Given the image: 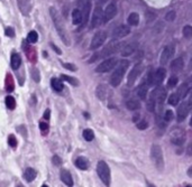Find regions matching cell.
<instances>
[{"label":"cell","mask_w":192,"mask_h":187,"mask_svg":"<svg viewBox=\"0 0 192 187\" xmlns=\"http://www.w3.org/2000/svg\"><path fill=\"white\" fill-rule=\"evenodd\" d=\"M49 15H51V18L53 20L54 23V26H55V29L58 30V35H60V37L62 39V42L66 46H70L71 45V39H70V36H69V34H67V30L65 28V26L63 24L62 19H61V17H60V15H58V10L53 8V7H51L49 8Z\"/></svg>","instance_id":"obj_1"},{"label":"cell","mask_w":192,"mask_h":187,"mask_svg":"<svg viewBox=\"0 0 192 187\" xmlns=\"http://www.w3.org/2000/svg\"><path fill=\"white\" fill-rule=\"evenodd\" d=\"M118 64V63H117ZM129 66V62L127 59H123L120 61V63L117 65V67L115 68L114 73L111 74V77H110V84L111 87H118L120 84V82L123 81V77L125 75L126 71L127 68Z\"/></svg>","instance_id":"obj_2"},{"label":"cell","mask_w":192,"mask_h":187,"mask_svg":"<svg viewBox=\"0 0 192 187\" xmlns=\"http://www.w3.org/2000/svg\"><path fill=\"white\" fill-rule=\"evenodd\" d=\"M120 48H121V43H120V42H118V40H116V39H114L112 42H110V43L107 45L106 47L101 51L100 53L95 54V55H93V56L90 58L89 63L95 62V61L99 59V58H105V57H108V56H111L112 54L117 53Z\"/></svg>","instance_id":"obj_3"},{"label":"cell","mask_w":192,"mask_h":187,"mask_svg":"<svg viewBox=\"0 0 192 187\" xmlns=\"http://www.w3.org/2000/svg\"><path fill=\"white\" fill-rule=\"evenodd\" d=\"M97 173L99 175L101 182L103 183L106 186L110 185V169H109V166L107 165V163L100 160L97 165Z\"/></svg>","instance_id":"obj_4"},{"label":"cell","mask_w":192,"mask_h":187,"mask_svg":"<svg viewBox=\"0 0 192 187\" xmlns=\"http://www.w3.org/2000/svg\"><path fill=\"white\" fill-rule=\"evenodd\" d=\"M151 157H152V160H153L155 167L162 170L164 167V159H163V153H162V149L160 147L159 144H154L152 147V150H151Z\"/></svg>","instance_id":"obj_5"},{"label":"cell","mask_w":192,"mask_h":187,"mask_svg":"<svg viewBox=\"0 0 192 187\" xmlns=\"http://www.w3.org/2000/svg\"><path fill=\"white\" fill-rule=\"evenodd\" d=\"M165 98H166V89L160 85L155 87L149 95V99H152L155 102V104H162Z\"/></svg>","instance_id":"obj_6"},{"label":"cell","mask_w":192,"mask_h":187,"mask_svg":"<svg viewBox=\"0 0 192 187\" xmlns=\"http://www.w3.org/2000/svg\"><path fill=\"white\" fill-rule=\"evenodd\" d=\"M118 63V59L116 57H110L108 59H105L102 63H100L96 68V72L98 73H107L111 71L112 68H115V66Z\"/></svg>","instance_id":"obj_7"},{"label":"cell","mask_w":192,"mask_h":187,"mask_svg":"<svg viewBox=\"0 0 192 187\" xmlns=\"http://www.w3.org/2000/svg\"><path fill=\"white\" fill-rule=\"evenodd\" d=\"M143 70H144V66H143V64H136L133 68H131V71L129 72V75H128V80H127V85L128 87H133L135 84V82L137 81V78L138 76L142 74L143 72Z\"/></svg>","instance_id":"obj_8"},{"label":"cell","mask_w":192,"mask_h":187,"mask_svg":"<svg viewBox=\"0 0 192 187\" xmlns=\"http://www.w3.org/2000/svg\"><path fill=\"white\" fill-rule=\"evenodd\" d=\"M102 23H103V11H102V8H101V6H96L91 17V25H90V27L91 28H97Z\"/></svg>","instance_id":"obj_9"},{"label":"cell","mask_w":192,"mask_h":187,"mask_svg":"<svg viewBox=\"0 0 192 187\" xmlns=\"http://www.w3.org/2000/svg\"><path fill=\"white\" fill-rule=\"evenodd\" d=\"M106 39H107L106 32H98V33H96V35L92 37L91 44H90V49L96 51L99 47H101L102 44L106 42Z\"/></svg>","instance_id":"obj_10"},{"label":"cell","mask_w":192,"mask_h":187,"mask_svg":"<svg viewBox=\"0 0 192 187\" xmlns=\"http://www.w3.org/2000/svg\"><path fill=\"white\" fill-rule=\"evenodd\" d=\"M165 76H166V71H165V68L163 67H160L156 70V72L153 73V75H152V85L154 87H159L161 85L163 81L165 80Z\"/></svg>","instance_id":"obj_11"},{"label":"cell","mask_w":192,"mask_h":187,"mask_svg":"<svg viewBox=\"0 0 192 187\" xmlns=\"http://www.w3.org/2000/svg\"><path fill=\"white\" fill-rule=\"evenodd\" d=\"M174 55V47L172 45H168L163 49L162 52V55H161V65H165L166 63L172 58V56Z\"/></svg>","instance_id":"obj_12"},{"label":"cell","mask_w":192,"mask_h":187,"mask_svg":"<svg viewBox=\"0 0 192 187\" xmlns=\"http://www.w3.org/2000/svg\"><path fill=\"white\" fill-rule=\"evenodd\" d=\"M117 15V7L115 4H110L107 6V8L103 11V23H108Z\"/></svg>","instance_id":"obj_13"},{"label":"cell","mask_w":192,"mask_h":187,"mask_svg":"<svg viewBox=\"0 0 192 187\" xmlns=\"http://www.w3.org/2000/svg\"><path fill=\"white\" fill-rule=\"evenodd\" d=\"M191 109V106L189 104V102H182V104L178 108V121L181 122L187 118L189 111Z\"/></svg>","instance_id":"obj_14"},{"label":"cell","mask_w":192,"mask_h":187,"mask_svg":"<svg viewBox=\"0 0 192 187\" xmlns=\"http://www.w3.org/2000/svg\"><path fill=\"white\" fill-rule=\"evenodd\" d=\"M129 33H130L129 26H127V25H120L117 28H115L112 35H114L115 38H123V37H126Z\"/></svg>","instance_id":"obj_15"},{"label":"cell","mask_w":192,"mask_h":187,"mask_svg":"<svg viewBox=\"0 0 192 187\" xmlns=\"http://www.w3.org/2000/svg\"><path fill=\"white\" fill-rule=\"evenodd\" d=\"M137 47H138V44L135 43V42L127 44L125 47L121 49V56H123V57H127V56H129V55H131V54L134 53L135 51L137 49Z\"/></svg>","instance_id":"obj_16"},{"label":"cell","mask_w":192,"mask_h":187,"mask_svg":"<svg viewBox=\"0 0 192 187\" xmlns=\"http://www.w3.org/2000/svg\"><path fill=\"white\" fill-rule=\"evenodd\" d=\"M90 11H91V2H88L86 5L82 6V23L86 26L88 24V19H89V15H90Z\"/></svg>","instance_id":"obj_17"},{"label":"cell","mask_w":192,"mask_h":187,"mask_svg":"<svg viewBox=\"0 0 192 187\" xmlns=\"http://www.w3.org/2000/svg\"><path fill=\"white\" fill-rule=\"evenodd\" d=\"M148 85L145 84L142 82V84L139 85L137 89H136V94L138 96L140 100H145L146 99V95H147V90H148Z\"/></svg>","instance_id":"obj_18"},{"label":"cell","mask_w":192,"mask_h":187,"mask_svg":"<svg viewBox=\"0 0 192 187\" xmlns=\"http://www.w3.org/2000/svg\"><path fill=\"white\" fill-rule=\"evenodd\" d=\"M184 66V61L182 57H178L175 59H173V62L171 63V70L173 72H180Z\"/></svg>","instance_id":"obj_19"},{"label":"cell","mask_w":192,"mask_h":187,"mask_svg":"<svg viewBox=\"0 0 192 187\" xmlns=\"http://www.w3.org/2000/svg\"><path fill=\"white\" fill-rule=\"evenodd\" d=\"M61 180H62L66 186H73V179L70 172H67L66 169H63L61 172Z\"/></svg>","instance_id":"obj_20"},{"label":"cell","mask_w":192,"mask_h":187,"mask_svg":"<svg viewBox=\"0 0 192 187\" xmlns=\"http://www.w3.org/2000/svg\"><path fill=\"white\" fill-rule=\"evenodd\" d=\"M96 94H97V96H98V99H99V100H106L107 94H108V90H107L106 85H103V84L98 85Z\"/></svg>","instance_id":"obj_21"},{"label":"cell","mask_w":192,"mask_h":187,"mask_svg":"<svg viewBox=\"0 0 192 187\" xmlns=\"http://www.w3.org/2000/svg\"><path fill=\"white\" fill-rule=\"evenodd\" d=\"M36 176H37V173H36V170L33 169V168H27L24 174V178L26 179V182L28 183L33 182L34 179L36 178Z\"/></svg>","instance_id":"obj_22"},{"label":"cell","mask_w":192,"mask_h":187,"mask_svg":"<svg viewBox=\"0 0 192 187\" xmlns=\"http://www.w3.org/2000/svg\"><path fill=\"white\" fill-rule=\"evenodd\" d=\"M189 91H190V87H189V85H188L187 83L182 84V85L178 89V92H176L179 99H184V98L188 95Z\"/></svg>","instance_id":"obj_23"},{"label":"cell","mask_w":192,"mask_h":187,"mask_svg":"<svg viewBox=\"0 0 192 187\" xmlns=\"http://www.w3.org/2000/svg\"><path fill=\"white\" fill-rule=\"evenodd\" d=\"M75 165H77L78 168H80L82 170H86L88 167H89V161H88V159L84 158V157H79V158H77V160H75Z\"/></svg>","instance_id":"obj_24"},{"label":"cell","mask_w":192,"mask_h":187,"mask_svg":"<svg viewBox=\"0 0 192 187\" xmlns=\"http://www.w3.org/2000/svg\"><path fill=\"white\" fill-rule=\"evenodd\" d=\"M72 23L77 26L82 24V15L80 9H74L72 11Z\"/></svg>","instance_id":"obj_25"},{"label":"cell","mask_w":192,"mask_h":187,"mask_svg":"<svg viewBox=\"0 0 192 187\" xmlns=\"http://www.w3.org/2000/svg\"><path fill=\"white\" fill-rule=\"evenodd\" d=\"M21 64V59L18 54H13L11 55V61H10V65L13 67V70H18Z\"/></svg>","instance_id":"obj_26"},{"label":"cell","mask_w":192,"mask_h":187,"mask_svg":"<svg viewBox=\"0 0 192 187\" xmlns=\"http://www.w3.org/2000/svg\"><path fill=\"white\" fill-rule=\"evenodd\" d=\"M126 106H127V109H128V110L136 111V110H138L139 108H140V103H139V101L131 99V100H129V101H127V102H126Z\"/></svg>","instance_id":"obj_27"},{"label":"cell","mask_w":192,"mask_h":187,"mask_svg":"<svg viewBox=\"0 0 192 187\" xmlns=\"http://www.w3.org/2000/svg\"><path fill=\"white\" fill-rule=\"evenodd\" d=\"M127 23L130 26H137L139 23V15L137 12H131L127 18Z\"/></svg>","instance_id":"obj_28"},{"label":"cell","mask_w":192,"mask_h":187,"mask_svg":"<svg viewBox=\"0 0 192 187\" xmlns=\"http://www.w3.org/2000/svg\"><path fill=\"white\" fill-rule=\"evenodd\" d=\"M51 83H52V87H53L54 91L61 92L63 89H64V84H63L62 81H61V80H58V78H53Z\"/></svg>","instance_id":"obj_29"},{"label":"cell","mask_w":192,"mask_h":187,"mask_svg":"<svg viewBox=\"0 0 192 187\" xmlns=\"http://www.w3.org/2000/svg\"><path fill=\"white\" fill-rule=\"evenodd\" d=\"M61 78H62L63 81H66L69 82L70 84H72V85H74V87H79V81H78L75 77H72V76H69V75H65V74H62L61 75Z\"/></svg>","instance_id":"obj_30"},{"label":"cell","mask_w":192,"mask_h":187,"mask_svg":"<svg viewBox=\"0 0 192 187\" xmlns=\"http://www.w3.org/2000/svg\"><path fill=\"white\" fill-rule=\"evenodd\" d=\"M82 134H83L84 140H86V141H92L93 138H95V133H93V131L91 129H84Z\"/></svg>","instance_id":"obj_31"},{"label":"cell","mask_w":192,"mask_h":187,"mask_svg":"<svg viewBox=\"0 0 192 187\" xmlns=\"http://www.w3.org/2000/svg\"><path fill=\"white\" fill-rule=\"evenodd\" d=\"M6 104H7V108L10 109V110H14L15 108H16V101L13 96H7L6 98Z\"/></svg>","instance_id":"obj_32"},{"label":"cell","mask_w":192,"mask_h":187,"mask_svg":"<svg viewBox=\"0 0 192 187\" xmlns=\"http://www.w3.org/2000/svg\"><path fill=\"white\" fill-rule=\"evenodd\" d=\"M37 39H38V34L36 33L35 30L29 32L28 36H27V40H28L29 43H36V42H37Z\"/></svg>","instance_id":"obj_33"},{"label":"cell","mask_w":192,"mask_h":187,"mask_svg":"<svg viewBox=\"0 0 192 187\" xmlns=\"http://www.w3.org/2000/svg\"><path fill=\"white\" fill-rule=\"evenodd\" d=\"M183 36L185 37V38H191L192 37V27L190 25H187V26H184L183 27Z\"/></svg>","instance_id":"obj_34"},{"label":"cell","mask_w":192,"mask_h":187,"mask_svg":"<svg viewBox=\"0 0 192 187\" xmlns=\"http://www.w3.org/2000/svg\"><path fill=\"white\" fill-rule=\"evenodd\" d=\"M179 101H180V99H179L178 94H176V93H173V94H171L170 98H168V104H171V106H176L179 103Z\"/></svg>","instance_id":"obj_35"},{"label":"cell","mask_w":192,"mask_h":187,"mask_svg":"<svg viewBox=\"0 0 192 187\" xmlns=\"http://www.w3.org/2000/svg\"><path fill=\"white\" fill-rule=\"evenodd\" d=\"M178 82H179L178 77L175 76V75H172V76L168 78V87H176Z\"/></svg>","instance_id":"obj_36"},{"label":"cell","mask_w":192,"mask_h":187,"mask_svg":"<svg viewBox=\"0 0 192 187\" xmlns=\"http://www.w3.org/2000/svg\"><path fill=\"white\" fill-rule=\"evenodd\" d=\"M8 144H9L10 147H13V148L17 147V140H16V137H15L14 134H10L9 137H8Z\"/></svg>","instance_id":"obj_37"},{"label":"cell","mask_w":192,"mask_h":187,"mask_svg":"<svg viewBox=\"0 0 192 187\" xmlns=\"http://www.w3.org/2000/svg\"><path fill=\"white\" fill-rule=\"evenodd\" d=\"M172 144H176V146H181V144H184V138H183L182 136L181 137H174V138H172Z\"/></svg>","instance_id":"obj_38"},{"label":"cell","mask_w":192,"mask_h":187,"mask_svg":"<svg viewBox=\"0 0 192 187\" xmlns=\"http://www.w3.org/2000/svg\"><path fill=\"white\" fill-rule=\"evenodd\" d=\"M32 76H33L35 82H39V80H41V75H39V71L37 68H33V70H32Z\"/></svg>","instance_id":"obj_39"},{"label":"cell","mask_w":192,"mask_h":187,"mask_svg":"<svg viewBox=\"0 0 192 187\" xmlns=\"http://www.w3.org/2000/svg\"><path fill=\"white\" fill-rule=\"evenodd\" d=\"M146 108H147V110L151 111V112H153L155 110V108H156V104H155V102H154L152 99H148L147 101V104H146Z\"/></svg>","instance_id":"obj_40"},{"label":"cell","mask_w":192,"mask_h":187,"mask_svg":"<svg viewBox=\"0 0 192 187\" xmlns=\"http://www.w3.org/2000/svg\"><path fill=\"white\" fill-rule=\"evenodd\" d=\"M175 17H176V14H175V11H170L168 15H165V20L166 21H174L175 19Z\"/></svg>","instance_id":"obj_41"},{"label":"cell","mask_w":192,"mask_h":187,"mask_svg":"<svg viewBox=\"0 0 192 187\" xmlns=\"http://www.w3.org/2000/svg\"><path fill=\"white\" fill-rule=\"evenodd\" d=\"M173 119V111L168 110L163 115V120L164 121H171Z\"/></svg>","instance_id":"obj_42"},{"label":"cell","mask_w":192,"mask_h":187,"mask_svg":"<svg viewBox=\"0 0 192 187\" xmlns=\"http://www.w3.org/2000/svg\"><path fill=\"white\" fill-rule=\"evenodd\" d=\"M137 128H138L139 130L147 129V128H148V122H147V121H145V120L140 121V122H138V123H137Z\"/></svg>","instance_id":"obj_43"},{"label":"cell","mask_w":192,"mask_h":187,"mask_svg":"<svg viewBox=\"0 0 192 187\" xmlns=\"http://www.w3.org/2000/svg\"><path fill=\"white\" fill-rule=\"evenodd\" d=\"M52 161L55 166H60V165H62V159L60 158L58 156H54L53 158H52Z\"/></svg>","instance_id":"obj_44"},{"label":"cell","mask_w":192,"mask_h":187,"mask_svg":"<svg viewBox=\"0 0 192 187\" xmlns=\"http://www.w3.org/2000/svg\"><path fill=\"white\" fill-rule=\"evenodd\" d=\"M63 66L65 67V68H67V70H70V71H72V72L77 71V66H74L73 64H69V63H63Z\"/></svg>","instance_id":"obj_45"},{"label":"cell","mask_w":192,"mask_h":187,"mask_svg":"<svg viewBox=\"0 0 192 187\" xmlns=\"http://www.w3.org/2000/svg\"><path fill=\"white\" fill-rule=\"evenodd\" d=\"M6 35L8 36V37H14L15 36V33H14V29L8 27V28H6Z\"/></svg>","instance_id":"obj_46"},{"label":"cell","mask_w":192,"mask_h":187,"mask_svg":"<svg viewBox=\"0 0 192 187\" xmlns=\"http://www.w3.org/2000/svg\"><path fill=\"white\" fill-rule=\"evenodd\" d=\"M39 128L42 131H47L48 130V125L46 122H39Z\"/></svg>","instance_id":"obj_47"},{"label":"cell","mask_w":192,"mask_h":187,"mask_svg":"<svg viewBox=\"0 0 192 187\" xmlns=\"http://www.w3.org/2000/svg\"><path fill=\"white\" fill-rule=\"evenodd\" d=\"M90 1H91V0H77L78 5L80 6V7H82V6L88 4V2H90Z\"/></svg>","instance_id":"obj_48"},{"label":"cell","mask_w":192,"mask_h":187,"mask_svg":"<svg viewBox=\"0 0 192 187\" xmlns=\"http://www.w3.org/2000/svg\"><path fill=\"white\" fill-rule=\"evenodd\" d=\"M44 119H46V120H48V119H49V117H51V111L48 110H45V112H44Z\"/></svg>","instance_id":"obj_49"},{"label":"cell","mask_w":192,"mask_h":187,"mask_svg":"<svg viewBox=\"0 0 192 187\" xmlns=\"http://www.w3.org/2000/svg\"><path fill=\"white\" fill-rule=\"evenodd\" d=\"M52 47L54 48V51H55V52H56V53H58V55H61V54H62V51H61V49H60L58 47H56V46H55L54 44H52Z\"/></svg>","instance_id":"obj_50"},{"label":"cell","mask_w":192,"mask_h":187,"mask_svg":"<svg viewBox=\"0 0 192 187\" xmlns=\"http://www.w3.org/2000/svg\"><path fill=\"white\" fill-rule=\"evenodd\" d=\"M107 0H97V6H102Z\"/></svg>","instance_id":"obj_51"},{"label":"cell","mask_w":192,"mask_h":187,"mask_svg":"<svg viewBox=\"0 0 192 187\" xmlns=\"http://www.w3.org/2000/svg\"><path fill=\"white\" fill-rule=\"evenodd\" d=\"M188 175H189V177H192V167L189 168V172H188Z\"/></svg>","instance_id":"obj_52"},{"label":"cell","mask_w":192,"mask_h":187,"mask_svg":"<svg viewBox=\"0 0 192 187\" xmlns=\"http://www.w3.org/2000/svg\"><path fill=\"white\" fill-rule=\"evenodd\" d=\"M138 119H139V114H138V113H137V114H136V115H135V117H134V121H135V122H136V121L138 120Z\"/></svg>","instance_id":"obj_53"}]
</instances>
